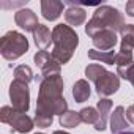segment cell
I'll return each instance as SVG.
<instances>
[{"mask_svg":"<svg viewBox=\"0 0 134 134\" xmlns=\"http://www.w3.org/2000/svg\"><path fill=\"white\" fill-rule=\"evenodd\" d=\"M106 73H107V70L104 68V66L98 65V63H92V65H88L87 68H85V76H87L92 82L99 81Z\"/></svg>","mask_w":134,"mask_h":134,"instance_id":"cell-21","label":"cell"},{"mask_svg":"<svg viewBox=\"0 0 134 134\" xmlns=\"http://www.w3.org/2000/svg\"><path fill=\"white\" fill-rule=\"evenodd\" d=\"M120 33H121L120 51L121 52H132V47H134V24H126Z\"/></svg>","mask_w":134,"mask_h":134,"instance_id":"cell-16","label":"cell"},{"mask_svg":"<svg viewBox=\"0 0 134 134\" xmlns=\"http://www.w3.org/2000/svg\"><path fill=\"white\" fill-rule=\"evenodd\" d=\"M36 134H43V132H36Z\"/></svg>","mask_w":134,"mask_h":134,"instance_id":"cell-30","label":"cell"},{"mask_svg":"<svg viewBox=\"0 0 134 134\" xmlns=\"http://www.w3.org/2000/svg\"><path fill=\"white\" fill-rule=\"evenodd\" d=\"M134 63L132 60V52H118L117 57H115V65L117 68H128V66H131Z\"/></svg>","mask_w":134,"mask_h":134,"instance_id":"cell-23","label":"cell"},{"mask_svg":"<svg viewBox=\"0 0 134 134\" xmlns=\"http://www.w3.org/2000/svg\"><path fill=\"white\" fill-rule=\"evenodd\" d=\"M33 38H35V44H36L41 51H44L46 47H49V44H51V41H52V33H51V30H49L46 25L40 24L38 29L33 32Z\"/></svg>","mask_w":134,"mask_h":134,"instance_id":"cell-15","label":"cell"},{"mask_svg":"<svg viewBox=\"0 0 134 134\" xmlns=\"http://www.w3.org/2000/svg\"><path fill=\"white\" fill-rule=\"evenodd\" d=\"M14 81L24 82V84H30L33 81V73L30 70V66L27 65H19L14 68Z\"/></svg>","mask_w":134,"mask_h":134,"instance_id":"cell-20","label":"cell"},{"mask_svg":"<svg viewBox=\"0 0 134 134\" xmlns=\"http://www.w3.org/2000/svg\"><path fill=\"white\" fill-rule=\"evenodd\" d=\"M117 73H118V76H121L123 79L129 81V82L132 84V87H134V63H132L131 66H128V68H117Z\"/></svg>","mask_w":134,"mask_h":134,"instance_id":"cell-25","label":"cell"},{"mask_svg":"<svg viewBox=\"0 0 134 134\" xmlns=\"http://www.w3.org/2000/svg\"><path fill=\"white\" fill-rule=\"evenodd\" d=\"M125 114H126V118L134 125V104H132V106H129V107L126 109V112H125Z\"/></svg>","mask_w":134,"mask_h":134,"instance_id":"cell-26","label":"cell"},{"mask_svg":"<svg viewBox=\"0 0 134 134\" xmlns=\"http://www.w3.org/2000/svg\"><path fill=\"white\" fill-rule=\"evenodd\" d=\"M96 109H98V112H99V120H98V123L95 125V129H96V131H104V129H106V123H107L109 110L112 109V101L107 99V98H101V99L98 101Z\"/></svg>","mask_w":134,"mask_h":134,"instance_id":"cell-13","label":"cell"},{"mask_svg":"<svg viewBox=\"0 0 134 134\" xmlns=\"http://www.w3.org/2000/svg\"><path fill=\"white\" fill-rule=\"evenodd\" d=\"M52 134H68V132H65V131H55V132H52Z\"/></svg>","mask_w":134,"mask_h":134,"instance_id":"cell-28","label":"cell"},{"mask_svg":"<svg viewBox=\"0 0 134 134\" xmlns=\"http://www.w3.org/2000/svg\"><path fill=\"white\" fill-rule=\"evenodd\" d=\"M95 87H96V93L98 95H101V96H110V95H114L120 88V79H118L117 74L107 71L99 81L95 82Z\"/></svg>","mask_w":134,"mask_h":134,"instance_id":"cell-8","label":"cell"},{"mask_svg":"<svg viewBox=\"0 0 134 134\" xmlns=\"http://www.w3.org/2000/svg\"><path fill=\"white\" fill-rule=\"evenodd\" d=\"M82 123L81 114L74 112V110H66L65 114L60 115V125L63 128H77Z\"/></svg>","mask_w":134,"mask_h":134,"instance_id":"cell-18","label":"cell"},{"mask_svg":"<svg viewBox=\"0 0 134 134\" xmlns=\"http://www.w3.org/2000/svg\"><path fill=\"white\" fill-rule=\"evenodd\" d=\"M35 125L38 126V128H47V126H51L52 125V121H54V117H51V115H46V114H35Z\"/></svg>","mask_w":134,"mask_h":134,"instance_id":"cell-24","label":"cell"},{"mask_svg":"<svg viewBox=\"0 0 134 134\" xmlns=\"http://www.w3.org/2000/svg\"><path fill=\"white\" fill-rule=\"evenodd\" d=\"M27 51H29V41L19 32L11 30L5 33L0 40V52H2V57L7 60H16L22 57Z\"/></svg>","mask_w":134,"mask_h":134,"instance_id":"cell-4","label":"cell"},{"mask_svg":"<svg viewBox=\"0 0 134 134\" xmlns=\"http://www.w3.org/2000/svg\"><path fill=\"white\" fill-rule=\"evenodd\" d=\"M63 13V2L58 0H43L41 2V14L47 21H57Z\"/></svg>","mask_w":134,"mask_h":134,"instance_id":"cell-11","label":"cell"},{"mask_svg":"<svg viewBox=\"0 0 134 134\" xmlns=\"http://www.w3.org/2000/svg\"><path fill=\"white\" fill-rule=\"evenodd\" d=\"M85 19H87L85 10L79 8L77 5H71L68 10L65 11V21L70 24V27H71V25H74V27L82 25V24L85 22Z\"/></svg>","mask_w":134,"mask_h":134,"instance_id":"cell-12","label":"cell"},{"mask_svg":"<svg viewBox=\"0 0 134 134\" xmlns=\"http://www.w3.org/2000/svg\"><path fill=\"white\" fill-rule=\"evenodd\" d=\"M115 57H117V54L114 51H96V49L88 51V58L99 60V62H103L106 65H114L115 63Z\"/></svg>","mask_w":134,"mask_h":134,"instance_id":"cell-19","label":"cell"},{"mask_svg":"<svg viewBox=\"0 0 134 134\" xmlns=\"http://www.w3.org/2000/svg\"><path fill=\"white\" fill-rule=\"evenodd\" d=\"M90 93H92L90 84H88L85 79L77 81V82L74 84V87H73V98L76 99V103H84V101H87V99L90 98Z\"/></svg>","mask_w":134,"mask_h":134,"instance_id":"cell-17","label":"cell"},{"mask_svg":"<svg viewBox=\"0 0 134 134\" xmlns=\"http://www.w3.org/2000/svg\"><path fill=\"white\" fill-rule=\"evenodd\" d=\"M128 123H126V114H125V109L121 106L115 107L112 117H110V131L112 134H118L120 131L126 129Z\"/></svg>","mask_w":134,"mask_h":134,"instance_id":"cell-14","label":"cell"},{"mask_svg":"<svg viewBox=\"0 0 134 134\" xmlns=\"http://www.w3.org/2000/svg\"><path fill=\"white\" fill-rule=\"evenodd\" d=\"M118 134H134L132 131H123V132H118Z\"/></svg>","mask_w":134,"mask_h":134,"instance_id":"cell-29","label":"cell"},{"mask_svg":"<svg viewBox=\"0 0 134 134\" xmlns=\"http://www.w3.org/2000/svg\"><path fill=\"white\" fill-rule=\"evenodd\" d=\"M0 120L7 125H10L13 131L21 132V134L30 132L33 129V125H35V121L27 114L19 112L11 106H3L0 109Z\"/></svg>","mask_w":134,"mask_h":134,"instance_id":"cell-5","label":"cell"},{"mask_svg":"<svg viewBox=\"0 0 134 134\" xmlns=\"http://www.w3.org/2000/svg\"><path fill=\"white\" fill-rule=\"evenodd\" d=\"M125 25L126 24H125L123 14L117 8L109 7V5H103V7L96 8L93 18L85 25V33L93 38L96 33H99L103 30H112L115 33L121 32Z\"/></svg>","mask_w":134,"mask_h":134,"instance_id":"cell-2","label":"cell"},{"mask_svg":"<svg viewBox=\"0 0 134 134\" xmlns=\"http://www.w3.org/2000/svg\"><path fill=\"white\" fill-rule=\"evenodd\" d=\"M14 21H16V24H18L21 29H24L25 32H32V33H33V32L38 29V25H40L36 14H35L32 10H29V8L19 10V11L14 14Z\"/></svg>","mask_w":134,"mask_h":134,"instance_id":"cell-9","label":"cell"},{"mask_svg":"<svg viewBox=\"0 0 134 134\" xmlns=\"http://www.w3.org/2000/svg\"><path fill=\"white\" fill-rule=\"evenodd\" d=\"M79 114H81L82 121L87 123V125H93L95 126L98 123V120H99V112L95 107H84Z\"/></svg>","mask_w":134,"mask_h":134,"instance_id":"cell-22","label":"cell"},{"mask_svg":"<svg viewBox=\"0 0 134 134\" xmlns=\"http://www.w3.org/2000/svg\"><path fill=\"white\" fill-rule=\"evenodd\" d=\"M126 14L134 18V0H131V2L126 3Z\"/></svg>","mask_w":134,"mask_h":134,"instance_id":"cell-27","label":"cell"},{"mask_svg":"<svg viewBox=\"0 0 134 134\" xmlns=\"http://www.w3.org/2000/svg\"><path fill=\"white\" fill-rule=\"evenodd\" d=\"M68 110V103L63 98V79L60 74L44 77L40 82L36 112L54 117L55 114L62 115Z\"/></svg>","mask_w":134,"mask_h":134,"instance_id":"cell-1","label":"cell"},{"mask_svg":"<svg viewBox=\"0 0 134 134\" xmlns=\"http://www.w3.org/2000/svg\"><path fill=\"white\" fill-rule=\"evenodd\" d=\"M52 43H54L52 57L60 65L62 63L65 65L71 60V57H73L77 44H79V36L73 30V27L58 24L52 30Z\"/></svg>","mask_w":134,"mask_h":134,"instance_id":"cell-3","label":"cell"},{"mask_svg":"<svg viewBox=\"0 0 134 134\" xmlns=\"http://www.w3.org/2000/svg\"><path fill=\"white\" fill-rule=\"evenodd\" d=\"M36 66L41 70V76L40 81L44 77H51V76H57L60 74V63L52 57V54H49L47 51H38L33 57Z\"/></svg>","mask_w":134,"mask_h":134,"instance_id":"cell-7","label":"cell"},{"mask_svg":"<svg viewBox=\"0 0 134 134\" xmlns=\"http://www.w3.org/2000/svg\"><path fill=\"white\" fill-rule=\"evenodd\" d=\"M10 99L11 104L16 110L19 112H27L30 107V90H29V84L19 82V81H13L10 85Z\"/></svg>","mask_w":134,"mask_h":134,"instance_id":"cell-6","label":"cell"},{"mask_svg":"<svg viewBox=\"0 0 134 134\" xmlns=\"http://www.w3.org/2000/svg\"><path fill=\"white\" fill-rule=\"evenodd\" d=\"M92 41L98 51H110L117 44V33L112 30H103V32L96 33L92 38Z\"/></svg>","mask_w":134,"mask_h":134,"instance_id":"cell-10","label":"cell"}]
</instances>
